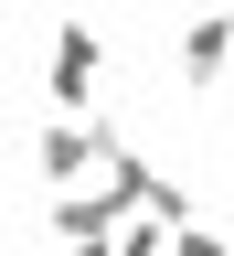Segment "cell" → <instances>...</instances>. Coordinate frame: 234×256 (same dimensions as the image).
Masks as SVG:
<instances>
[{
	"mask_svg": "<svg viewBox=\"0 0 234 256\" xmlns=\"http://www.w3.org/2000/svg\"><path fill=\"white\" fill-rule=\"evenodd\" d=\"M171 256H234V246L213 235V224H181V235H171Z\"/></svg>",
	"mask_w": 234,
	"mask_h": 256,
	"instance_id": "obj_3",
	"label": "cell"
},
{
	"mask_svg": "<svg viewBox=\"0 0 234 256\" xmlns=\"http://www.w3.org/2000/svg\"><path fill=\"white\" fill-rule=\"evenodd\" d=\"M224 64H234V11H192L181 22V96L224 86Z\"/></svg>",
	"mask_w": 234,
	"mask_h": 256,
	"instance_id": "obj_2",
	"label": "cell"
},
{
	"mask_svg": "<svg viewBox=\"0 0 234 256\" xmlns=\"http://www.w3.org/2000/svg\"><path fill=\"white\" fill-rule=\"evenodd\" d=\"M224 171H234V150H224Z\"/></svg>",
	"mask_w": 234,
	"mask_h": 256,
	"instance_id": "obj_4",
	"label": "cell"
},
{
	"mask_svg": "<svg viewBox=\"0 0 234 256\" xmlns=\"http://www.w3.org/2000/svg\"><path fill=\"white\" fill-rule=\"evenodd\" d=\"M96 75H107L96 22H64V32H53V107H64V118H85V107H96Z\"/></svg>",
	"mask_w": 234,
	"mask_h": 256,
	"instance_id": "obj_1",
	"label": "cell"
}]
</instances>
